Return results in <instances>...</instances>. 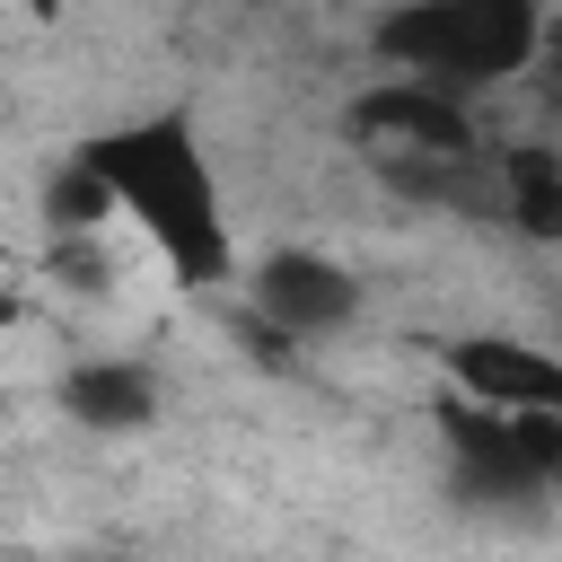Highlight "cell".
<instances>
[{
  "instance_id": "cell-1",
  "label": "cell",
  "mask_w": 562,
  "mask_h": 562,
  "mask_svg": "<svg viewBox=\"0 0 562 562\" xmlns=\"http://www.w3.org/2000/svg\"><path fill=\"white\" fill-rule=\"evenodd\" d=\"M88 176L105 184V211H132L158 255L176 263V281H228V220H220V184L193 149L184 123H132L114 140L88 149Z\"/></svg>"
},
{
  "instance_id": "cell-2",
  "label": "cell",
  "mask_w": 562,
  "mask_h": 562,
  "mask_svg": "<svg viewBox=\"0 0 562 562\" xmlns=\"http://www.w3.org/2000/svg\"><path fill=\"white\" fill-rule=\"evenodd\" d=\"M351 149L395 193H422V202H492V140H483L474 105H457L439 88H413V79L369 88L351 105Z\"/></svg>"
},
{
  "instance_id": "cell-3",
  "label": "cell",
  "mask_w": 562,
  "mask_h": 562,
  "mask_svg": "<svg viewBox=\"0 0 562 562\" xmlns=\"http://www.w3.org/2000/svg\"><path fill=\"white\" fill-rule=\"evenodd\" d=\"M536 9L518 0H439V9H395L378 26V44L395 53V70L413 88H439V97H474V88H501L509 70H527L536 53Z\"/></svg>"
},
{
  "instance_id": "cell-4",
  "label": "cell",
  "mask_w": 562,
  "mask_h": 562,
  "mask_svg": "<svg viewBox=\"0 0 562 562\" xmlns=\"http://www.w3.org/2000/svg\"><path fill=\"white\" fill-rule=\"evenodd\" d=\"M351 272H334L325 255H272L263 272H255V307L281 325V334H325V325H342L351 316Z\"/></svg>"
},
{
  "instance_id": "cell-5",
  "label": "cell",
  "mask_w": 562,
  "mask_h": 562,
  "mask_svg": "<svg viewBox=\"0 0 562 562\" xmlns=\"http://www.w3.org/2000/svg\"><path fill=\"white\" fill-rule=\"evenodd\" d=\"M457 378H465L474 413H553L562 404V369L527 342H465Z\"/></svg>"
},
{
  "instance_id": "cell-6",
  "label": "cell",
  "mask_w": 562,
  "mask_h": 562,
  "mask_svg": "<svg viewBox=\"0 0 562 562\" xmlns=\"http://www.w3.org/2000/svg\"><path fill=\"white\" fill-rule=\"evenodd\" d=\"M149 404H158V386H149V369H132V360L70 369V413H79L88 430H132V422H149Z\"/></svg>"
}]
</instances>
